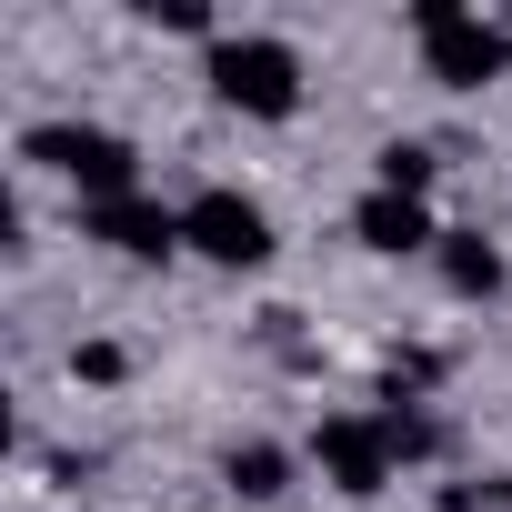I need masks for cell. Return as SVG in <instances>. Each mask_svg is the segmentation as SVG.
I'll return each mask as SVG.
<instances>
[{"label":"cell","instance_id":"8","mask_svg":"<svg viewBox=\"0 0 512 512\" xmlns=\"http://www.w3.org/2000/svg\"><path fill=\"white\" fill-rule=\"evenodd\" d=\"M221 482H231L241 502H282V492H292V452H282V442H231V452H221Z\"/></svg>","mask_w":512,"mask_h":512},{"label":"cell","instance_id":"10","mask_svg":"<svg viewBox=\"0 0 512 512\" xmlns=\"http://www.w3.org/2000/svg\"><path fill=\"white\" fill-rule=\"evenodd\" d=\"M382 191H412V201H422V191H432V151H422V141H392V151H382Z\"/></svg>","mask_w":512,"mask_h":512},{"label":"cell","instance_id":"9","mask_svg":"<svg viewBox=\"0 0 512 512\" xmlns=\"http://www.w3.org/2000/svg\"><path fill=\"white\" fill-rule=\"evenodd\" d=\"M442 282H452L462 302H492V292H502V251H492L482 231H442Z\"/></svg>","mask_w":512,"mask_h":512},{"label":"cell","instance_id":"7","mask_svg":"<svg viewBox=\"0 0 512 512\" xmlns=\"http://www.w3.org/2000/svg\"><path fill=\"white\" fill-rule=\"evenodd\" d=\"M352 241H362V251H392V262H402V251H442V231H432V211H422L412 191H372V201L352 211Z\"/></svg>","mask_w":512,"mask_h":512},{"label":"cell","instance_id":"2","mask_svg":"<svg viewBox=\"0 0 512 512\" xmlns=\"http://www.w3.org/2000/svg\"><path fill=\"white\" fill-rule=\"evenodd\" d=\"M21 151H31L41 171L81 181V201H121V191H141V151H131L121 131H91V121H41Z\"/></svg>","mask_w":512,"mask_h":512},{"label":"cell","instance_id":"11","mask_svg":"<svg viewBox=\"0 0 512 512\" xmlns=\"http://www.w3.org/2000/svg\"><path fill=\"white\" fill-rule=\"evenodd\" d=\"M151 21H161V31H211L201 0H151Z\"/></svg>","mask_w":512,"mask_h":512},{"label":"cell","instance_id":"5","mask_svg":"<svg viewBox=\"0 0 512 512\" xmlns=\"http://www.w3.org/2000/svg\"><path fill=\"white\" fill-rule=\"evenodd\" d=\"M312 462L332 472V492L372 502V492L392 482V462H402V452H392V422H382V412H332V422L312 432Z\"/></svg>","mask_w":512,"mask_h":512},{"label":"cell","instance_id":"1","mask_svg":"<svg viewBox=\"0 0 512 512\" xmlns=\"http://www.w3.org/2000/svg\"><path fill=\"white\" fill-rule=\"evenodd\" d=\"M211 91L251 121H292L302 111V51L272 41V31H241V41H211Z\"/></svg>","mask_w":512,"mask_h":512},{"label":"cell","instance_id":"3","mask_svg":"<svg viewBox=\"0 0 512 512\" xmlns=\"http://www.w3.org/2000/svg\"><path fill=\"white\" fill-rule=\"evenodd\" d=\"M412 31H422V61H432V81H442V91H482V81L512 61V41H502L482 11H462V0H422Z\"/></svg>","mask_w":512,"mask_h":512},{"label":"cell","instance_id":"6","mask_svg":"<svg viewBox=\"0 0 512 512\" xmlns=\"http://www.w3.org/2000/svg\"><path fill=\"white\" fill-rule=\"evenodd\" d=\"M81 231L111 241L121 262H171V251H181V211H161V201H141V191H121V201H81Z\"/></svg>","mask_w":512,"mask_h":512},{"label":"cell","instance_id":"4","mask_svg":"<svg viewBox=\"0 0 512 512\" xmlns=\"http://www.w3.org/2000/svg\"><path fill=\"white\" fill-rule=\"evenodd\" d=\"M181 241L201 262H221V272H262L272 262V211L251 191H191L181 201Z\"/></svg>","mask_w":512,"mask_h":512},{"label":"cell","instance_id":"12","mask_svg":"<svg viewBox=\"0 0 512 512\" xmlns=\"http://www.w3.org/2000/svg\"><path fill=\"white\" fill-rule=\"evenodd\" d=\"M502 502H512V482H502Z\"/></svg>","mask_w":512,"mask_h":512}]
</instances>
